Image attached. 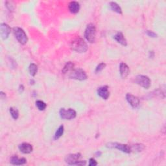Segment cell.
<instances>
[{
  "instance_id": "8992f818",
  "label": "cell",
  "mask_w": 166,
  "mask_h": 166,
  "mask_svg": "<svg viewBox=\"0 0 166 166\" xmlns=\"http://www.w3.org/2000/svg\"><path fill=\"white\" fill-rule=\"evenodd\" d=\"M135 83L145 89H149L151 87V81L149 77L146 75H139L135 77Z\"/></svg>"
},
{
  "instance_id": "5bb4252c",
  "label": "cell",
  "mask_w": 166,
  "mask_h": 166,
  "mask_svg": "<svg viewBox=\"0 0 166 166\" xmlns=\"http://www.w3.org/2000/svg\"><path fill=\"white\" fill-rule=\"evenodd\" d=\"M114 38L118 42V43H119L120 44H121L122 46H127V42L126 38H125V36L121 32H118L117 33L115 36H114Z\"/></svg>"
},
{
  "instance_id": "5b68a950",
  "label": "cell",
  "mask_w": 166,
  "mask_h": 166,
  "mask_svg": "<svg viewBox=\"0 0 166 166\" xmlns=\"http://www.w3.org/2000/svg\"><path fill=\"white\" fill-rule=\"evenodd\" d=\"M68 77L71 79L84 81L87 79V73L82 69H73L68 74Z\"/></svg>"
},
{
  "instance_id": "7c38bea8",
  "label": "cell",
  "mask_w": 166,
  "mask_h": 166,
  "mask_svg": "<svg viewBox=\"0 0 166 166\" xmlns=\"http://www.w3.org/2000/svg\"><path fill=\"white\" fill-rule=\"evenodd\" d=\"M20 151L23 154H29L33 150V147L31 144L29 143H23L18 146Z\"/></svg>"
},
{
  "instance_id": "484cf974",
  "label": "cell",
  "mask_w": 166,
  "mask_h": 166,
  "mask_svg": "<svg viewBox=\"0 0 166 166\" xmlns=\"http://www.w3.org/2000/svg\"><path fill=\"white\" fill-rule=\"evenodd\" d=\"M147 34L149 36H150V37H152V38H155L157 36V34L155 33H154L152 31H151V30H147V31L146 32Z\"/></svg>"
},
{
  "instance_id": "7a4b0ae2",
  "label": "cell",
  "mask_w": 166,
  "mask_h": 166,
  "mask_svg": "<svg viewBox=\"0 0 166 166\" xmlns=\"http://www.w3.org/2000/svg\"><path fill=\"white\" fill-rule=\"evenodd\" d=\"M81 155L80 153L76 154H70V155H67L65 158L66 162L71 165H85L87 162L86 161H80L79 160L81 158Z\"/></svg>"
},
{
  "instance_id": "277c9868",
  "label": "cell",
  "mask_w": 166,
  "mask_h": 166,
  "mask_svg": "<svg viewBox=\"0 0 166 166\" xmlns=\"http://www.w3.org/2000/svg\"><path fill=\"white\" fill-rule=\"evenodd\" d=\"M13 33L15 35V37L17 40L21 44L24 45L26 44L28 41V38L26 33L24 30L20 27H14L13 28Z\"/></svg>"
},
{
  "instance_id": "6da1fadb",
  "label": "cell",
  "mask_w": 166,
  "mask_h": 166,
  "mask_svg": "<svg viewBox=\"0 0 166 166\" xmlns=\"http://www.w3.org/2000/svg\"><path fill=\"white\" fill-rule=\"evenodd\" d=\"M71 48L77 53H85L88 50V45L82 38L77 37L71 42Z\"/></svg>"
},
{
  "instance_id": "8fae6325",
  "label": "cell",
  "mask_w": 166,
  "mask_h": 166,
  "mask_svg": "<svg viewBox=\"0 0 166 166\" xmlns=\"http://www.w3.org/2000/svg\"><path fill=\"white\" fill-rule=\"evenodd\" d=\"M97 94L104 100H107L110 97V91L108 86H103L97 89Z\"/></svg>"
},
{
  "instance_id": "d6986e66",
  "label": "cell",
  "mask_w": 166,
  "mask_h": 166,
  "mask_svg": "<svg viewBox=\"0 0 166 166\" xmlns=\"http://www.w3.org/2000/svg\"><path fill=\"white\" fill-rule=\"evenodd\" d=\"M29 71L30 75L33 76V77H34L36 74V73H37V71H38L37 65L34 64V63L30 64L29 65Z\"/></svg>"
},
{
  "instance_id": "ffe728a7",
  "label": "cell",
  "mask_w": 166,
  "mask_h": 166,
  "mask_svg": "<svg viewBox=\"0 0 166 166\" xmlns=\"http://www.w3.org/2000/svg\"><path fill=\"white\" fill-rule=\"evenodd\" d=\"M64 131V126L63 125H60L59 127V128L57 129V131H56V132H55V134L54 139L55 140H58L59 138H60L63 135Z\"/></svg>"
},
{
  "instance_id": "9c48e42d",
  "label": "cell",
  "mask_w": 166,
  "mask_h": 166,
  "mask_svg": "<svg viewBox=\"0 0 166 166\" xmlns=\"http://www.w3.org/2000/svg\"><path fill=\"white\" fill-rule=\"evenodd\" d=\"M11 31L10 26L7 23H2L0 26V34L3 40H6L9 38V34Z\"/></svg>"
},
{
  "instance_id": "d4e9b609",
  "label": "cell",
  "mask_w": 166,
  "mask_h": 166,
  "mask_svg": "<svg viewBox=\"0 0 166 166\" xmlns=\"http://www.w3.org/2000/svg\"><path fill=\"white\" fill-rule=\"evenodd\" d=\"M5 5H6V7H7V8L10 10V11H13L14 8H15V6L13 3V2H5Z\"/></svg>"
},
{
  "instance_id": "9a60e30c",
  "label": "cell",
  "mask_w": 166,
  "mask_h": 166,
  "mask_svg": "<svg viewBox=\"0 0 166 166\" xmlns=\"http://www.w3.org/2000/svg\"><path fill=\"white\" fill-rule=\"evenodd\" d=\"M27 162V160L25 158H19L18 156H13L10 159V163L14 165H24Z\"/></svg>"
},
{
  "instance_id": "7402d4cb",
  "label": "cell",
  "mask_w": 166,
  "mask_h": 166,
  "mask_svg": "<svg viewBox=\"0 0 166 166\" xmlns=\"http://www.w3.org/2000/svg\"><path fill=\"white\" fill-rule=\"evenodd\" d=\"M145 148V146L143 144H135L131 147V150L136 152H141Z\"/></svg>"
},
{
  "instance_id": "f1b7e54d",
  "label": "cell",
  "mask_w": 166,
  "mask_h": 166,
  "mask_svg": "<svg viewBox=\"0 0 166 166\" xmlns=\"http://www.w3.org/2000/svg\"><path fill=\"white\" fill-rule=\"evenodd\" d=\"M0 97H1V98L2 99H5L6 95H5V94L3 93V91H1V93H0Z\"/></svg>"
},
{
  "instance_id": "ba28073f",
  "label": "cell",
  "mask_w": 166,
  "mask_h": 166,
  "mask_svg": "<svg viewBox=\"0 0 166 166\" xmlns=\"http://www.w3.org/2000/svg\"><path fill=\"white\" fill-rule=\"evenodd\" d=\"M107 147L110 149H117L125 153L131 152V147L127 144H122L119 143H108L107 144Z\"/></svg>"
},
{
  "instance_id": "52a82bcc",
  "label": "cell",
  "mask_w": 166,
  "mask_h": 166,
  "mask_svg": "<svg viewBox=\"0 0 166 166\" xmlns=\"http://www.w3.org/2000/svg\"><path fill=\"white\" fill-rule=\"evenodd\" d=\"M77 112L75 110L69 108L66 110L65 108H61L60 110V118L64 120H71L75 118Z\"/></svg>"
},
{
  "instance_id": "44dd1931",
  "label": "cell",
  "mask_w": 166,
  "mask_h": 166,
  "mask_svg": "<svg viewBox=\"0 0 166 166\" xmlns=\"http://www.w3.org/2000/svg\"><path fill=\"white\" fill-rule=\"evenodd\" d=\"M9 112L11 116L13 117V118L14 120L18 119V118H19V111H18V110L17 108H14V107H11L9 108Z\"/></svg>"
},
{
  "instance_id": "83f0119b",
  "label": "cell",
  "mask_w": 166,
  "mask_h": 166,
  "mask_svg": "<svg viewBox=\"0 0 166 166\" xmlns=\"http://www.w3.org/2000/svg\"><path fill=\"white\" fill-rule=\"evenodd\" d=\"M149 57L150 58H153L154 57H155V52H154L153 51H149Z\"/></svg>"
},
{
  "instance_id": "ac0fdd59",
  "label": "cell",
  "mask_w": 166,
  "mask_h": 166,
  "mask_svg": "<svg viewBox=\"0 0 166 166\" xmlns=\"http://www.w3.org/2000/svg\"><path fill=\"white\" fill-rule=\"evenodd\" d=\"M109 6L110 9H111L113 11L115 12V13L118 14H122V9L120 6L114 2H111L109 3Z\"/></svg>"
},
{
  "instance_id": "603a6c76",
  "label": "cell",
  "mask_w": 166,
  "mask_h": 166,
  "mask_svg": "<svg viewBox=\"0 0 166 166\" xmlns=\"http://www.w3.org/2000/svg\"><path fill=\"white\" fill-rule=\"evenodd\" d=\"M36 105L39 110H44L46 108V104L42 101L38 100L36 102Z\"/></svg>"
},
{
  "instance_id": "f546056e",
  "label": "cell",
  "mask_w": 166,
  "mask_h": 166,
  "mask_svg": "<svg viewBox=\"0 0 166 166\" xmlns=\"http://www.w3.org/2000/svg\"><path fill=\"white\" fill-rule=\"evenodd\" d=\"M24 91V87L23 85H20L19 87V91L20 93H22V92Z\"/></svg>"
},
{
  "instance_id": "4dcf8cb0",
  "label": "cell",
  "mask_w": 166,
  "mask_h": 166,
  "mask_svg": "<svg viewBox=\"0 0 166 166\" xmlns=\"http://www.w3.org/2000/svg\"><path fill=\"white\" fill-rule=\"evenodd\" d=\"M101 151H97L96 153H95V155L96 156H100L101 155Z\"/></svg>"
},
{
  "instance_id": "4316f807",
  "label": "cell",
  "mask_w": 166,
  "mask_h": 166,
  "mask_svg": "<svg viewBox=\"0 0 166 166\" xmlns=\"http://www.w3.org/2000/svg\"><path fill=\"white\" fill-rule=\"evenodd\" d=\"M97 165V162L95 161V160L94 158H90L89 161L90 166H95Z\"/></svg>"
},
{
  "instance_id": "30bf717a",
  "label": "cell",
  "mask_w": 166,
  "mask_h": 166,
  "mask_svg": "<svg viewBox=\"0 0 166 166\" xmlns=\"http://www.w3.org/2000/svg\"><path fill=\"white\" fill-rule=\"evenodd\" d=\"M126 99L132 108H136L139 106L140 100L138 97H137L136 96H135L131 94H127L126 95Z\"/></svg>"
},
{
  "instance_id": "2e32d148",
  "label": "cell",
  "mask_w": 166,
  "mask_h": 166,
  "mask_svg": "<svg viewBox=\"0 0 166 166\" xmlns=\"http://www.w3.org/2000/svg\"><path fill=\"white\" fill-rule=\"evenodd\" d=\"M80 4L77 2H71L68 5L69 10L73 14H76L79 13L80 10Z\"/></svg>"
},
{
  "instance_id": "cb8c5ba5",
  "label": "cell",
  "mask_w": 166,
  "mask_h": 166,
  "mask_svg": "<svg viewBox=\"0 0 166 166\" xmlns=\"http://www.w3.org/2000/svg\"><path fill=\"white\" fill-rule=\"evenodd\" d=\"M106 67V64L104 63H100L99 65H98L96 68H95V72L96 73H100L101 71H102L104 68H105Z\"/></svg>"
},
{
  "instance_id": "4fadbf2b",
  "label": "cell",
  "mask_w": 166,
  "mask_h": 166,
  "mask_svg": "<svg viewBox=\"0 0 166 166\" xmlns=\"http://www.w3.org/2000/svg\"><path fill=\"white\" fill-rule=\"evenodd\" d=\"M119 71L120 75L123 79H125L129 74V67L127 64L124 63H121L119 66Z\"/></svg>"
},
{
  "instance_id": "3957f363",
  "label": "cell",
  "mask_w": 166,
  "mask_h": 166,
  "mask_svg": "<svg viewBox=\"0 0 166 166\" xmlns=\"http://www.w3.org/2000/svg\"><path fill=\"white\" fill-rule=\"evenodd\" d=\"M84 37L90 43H94L96 38V27L93 23H90L85 29Z\"/></svg>"
},
{
  "instance_id": "e0dca14e",
  "label": "cell",
  "mask_w": 166,
  "mask_h": 166,
  "mask_svg": "<svg viewBox=\"0 0 166 166\" xmlns=\"http://www.w3.org/2000/svg\"><path fill=\"white\" fill-rule=\"evenodd\" d=\"M73 69H74V64L72 62H68L64 66L62 70V72L63 74H66V73H69Z\"/></svg>"
}]
</instances>
